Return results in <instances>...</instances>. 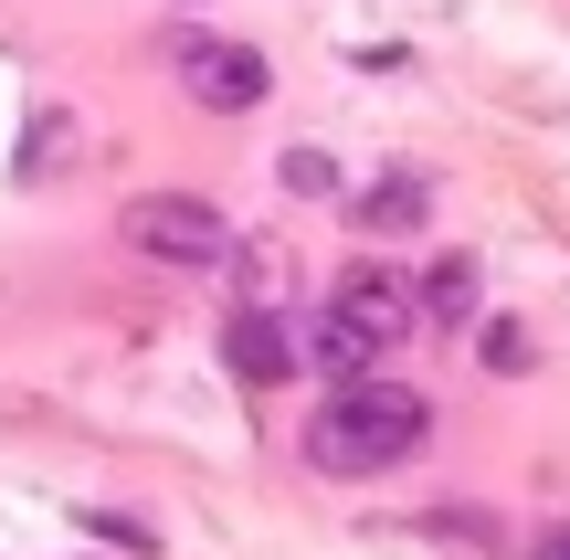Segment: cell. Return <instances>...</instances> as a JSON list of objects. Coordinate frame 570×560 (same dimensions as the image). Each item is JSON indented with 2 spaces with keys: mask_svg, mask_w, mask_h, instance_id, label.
Masks as SVG:
<instances>
[{
  "mask_svg": "<svg viewBox=\"0 0 570 560\" xmlns=\"http://www.w3.org/2000/svg\"><path fill=\"white\" fill-rule=\"evenodd\" d=\"M63 159H75V117H63V106H42V117H32V148H21V180H53Z\"/></svg>",
  "mask_w": 570,
  "mask_h": 560,
  "instance_id": "8",
  "label": "cell"
},
{
  "mask_svg": "<svg viewBox=\"0 0 570 560\" xmlns=\"http://www.w3.org/2000/svg\"><path fill=\"white\" fill-rule=\"evenodd\" d=\"M475 350H487V371H529V360H539V350H529V328H518V317H497V328L475 338Z\"/></svg>",
  "mask_w": 570,
  "mask_h": 560,
  "instance_id": "10",
  "label": "cell"
},
{
  "mask_svg": "<svg viewBox=\"0 0 570 560\" xmlns=\"http://www.w3.org/2000/svg\"><path fill=\"white\" fill-rule=\"evenodd\" d=\"M117 233L148 254V265H223L233 254V223L202 202V190H138V202L117 212Z\"/></svg>",
  "mask_w": 570,
  "mask_h": 560,
  "instance_id": "3",
  "label": "cell"
},
{
  "mask_svg": "<svg viewBox=\"0 0 570 560\" xmlns=\"http://www.w3.org/2000/svg\"><path fill=\"white\" fill-rule=\"evenodd\" d=\"M285 190H296V202H327V190H338L327 148H285Z\"/></svg>",
  "mask_w": 570,
  "mask_h": 560,
  "instance_id": "9",
  "label": "cell"
},
{
  "mask_svg": "<svg viewBox=\"0 0 570 560\" xmlns=\"http://www.w3.org/2000/svg\"><path fill=\"white\" fill-rule=\"evenodd\" d=\"M180 85H190V106H212V117H254V106L275 96V63L254 53V42H180Z\"/></svg>",
  "mask_w": 570,
  "mask_h": 560,
  "instance_id": "4",
  "label": "cell"
},
{
  "mask_svg": "<svg viewBox=\"0 0 570 560\" xmlns=\"http://www.w3.org/2000/svg\"><path fill=\"white\" fill-rule=\"evenodd\" d=\"M529 560H570V529H539V540H529Z\"/></svg>",
  "mask_w": 570,
  "mask_h": 560,
  "instance_id": "12",
  "label": "cell"
},
{
  "mask_svg": "<svg viewBox=\"0 0 570 560\" xmlns=\"http://www.w3.org/2000/svg\"><path fill=\"white\" fill-rule=\"evenodd\" d=\"M412 328H423V286L391 275V265H348L338 286H327L317 328H306V360L327 371V392H338V381H381V360L402 350Z\"/></svg>",
  "mask_w": 570,
  "mask_h": 560,
  "instance_id": "2",
  "label": "cell"
},
{
  "mask_svg": "<svg viewBox=\"0 0 570 560\" xmlns=\"http://www.w3.org/2000/svg\"><path fill=\"white\" fill-rule=\"evenodd\" d=\"M223 360H233V381H254V392H275V381H285V371L306 360V338L285 328L275 307H233V317H223Z\"/></svg>",
  "mask_w": 570,
  "mask_h": 560,
  "instance_id": "5",
  "label": "cell"
},
{
  "mask_svg": "<svg viewBox=\"0 0 570 560\" xmlns=\"http://www.w3.org/2000/svg\"><path fill=\"white\" fill-rule=\"evenodd\" d=\"M85 529H96V540H117V550H159V529H148V519H117V508H96Z\"/></svg>",
  "mask_w": 570,
  "mask_h": 560,
  "instance_id": "11",
  "label": "cell"
},
{
  "mask_svg": "<svg viewBox=\"0 0 570 560\" xmlns=\"http://www.w3.org/2000/svg\"><path fill=\"white\" fill-rule=\"evenodd\" d=\"M423 434H433V402L412 381H338L306 413V465L317 477H391L423 455Z\"/></svg>",
  "mask_w": 570,
  "mask_h": 560,
  "instance_id": "1",
  "label": "cell"
},
{
  "mask_svg": "<svg viewBox=\"0 0 570 560\" xmlns=\"http://www.w3.org/2000/svg\"><path fill=\"white\" fill-rule=\"evenodd\" d=\"M475 254H433L423 265V328H475Z\"/></svg>",
  "mask_w": 570,
  "mask_h": 560,
  "instance_id": "7",
  "label": "cell"
},
{
  "mask_svg": "<svg viewBox=\"0 0 570 560\" xmlns=\"http://www.w3.org/2000/svg\"><path fill=\"white\" fill-rule=\"evenodd\" d=\"M433 223V180L423 169H391V180L360 190V233H423Z\"/></svg>",
  "mask_w": 570,
  "mask_h": 560,
  "instance_id": "6",
  "label": "cell"
}]
</instances>
